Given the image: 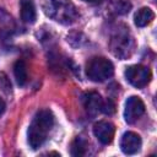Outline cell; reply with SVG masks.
<instances>
[{
  "label": "cell",
  "instance_id": "cell-1",
  "mask_svg": "<svg viewBox=\"0 0 157 157\" xmlns=\"http://www.w3.org/2000/svg\"><path fill=\"white\" fill-rule=\"evenodd\" d=\"M53 125L54 115L49 109H42L34 115L28 128V144L33 150L40 147L45 142Z\"/></svg>",
  "mask_w": 157,
  "mask_h": 157
},
{
  "label": "cell",
  "instance_id": "cell-2",
  "mask_svg": "<svg viewBox=\"0 0 157 157\" xmlns=\"http://www.w3.org/2000/svg\"><path fill=\"white\" fill-rule=\"evenodd\" d=\"M42 9L49 18L61 25H71L78 17V11L71 0H42Z\"/></svg>",
  "mask_w": 157,
  "mask_h": 157
},
{
  "label": "cell",
  "instance_id": "cell-3",
  "mask_svg": "<svg viewBox=\"0 0 157 157\" xmlns=\"http://www.w3.org/2000/svg\"><path fill=\"white\" fill-rule=\"evenodd\" d=\"M114 74V66L110 60L103 56L92 58L86 66V75L91 81L103 82L112 77Z\"/></svg>",
  "mask_w": 157,
  "mask_h": 157
},
{
  "label": "cell",
  "instance_id": "cell-4",
  "mask_svg": "<svg viewBox=\"0 0 157 157\" xmlns=\"http://www.w3.org/2000/svg\"><path fill=\"white\" fill-rule=\"evenodd\" d=\"M134 39L125 32H118L110 40V49L113 54L120 59L129 58L134 52Z\"/></svg>",
  "mask_w": 157,
  "mask_h": 157
},
{
  "label": "cell",
  "instance_id": "cell-5",
  "mask_svg": "<svg viewBox=\"0 0 157 157\" xmlns=\"http://www.w3.org/2000/svg\"><path fill=\"white\" fill-rule=\"evenodd\" d=\"M125 78L136 88L146 86L151 80V71L144 65H130L125 70Z\"/></svg>",
  "mask_w": 157,
  "mask_h": 157
},
{
  "label": "cell",
  "instance_id": "cell-6",
  "mask_svg": "<svg viewBox=\"0 0 157 157\" xmlns=\"http://www.w3.org/2000/svg\"><path fill=\"white\" fill-rule=\"evenodd\" d=\"M145 113V104L142 99L137 96H130L125 102L124 119L126 123L132 124Z\"/></svg>",
  "mask_w": 157,
  "mask_h": 157
},
{
  "label": "cell",
  "instance_id": "cell-7",
  "mask_svg": "<svg viewBox=\"0 0 157 157\" xmlns=\"http://www.w3.org/2000/svg\"><path fill=\"white\" fill-rule=\"evenodd\" d=\"M114 132H115V128L109 121L99 120L93 125V134L97 137V140L103 145H108L112 142L114 137Z\"/></svg>",
  "mask_w": 157,
  "mask_h": 157
},
{
  "label": "cell",
  "instance_id": "cell-8",
  "mask_svg": "<svg viewBox=\"0 0 157 157\" xmlns=\"http://www.w3.org/2000/svg\"><path fill=\"white\" fill-rule=\"evenodd\" d=\"M141 137L134 131H126L121 136L120 140V148L125 155H134L139 152L141 147Z\"/></svg>",
  "mask_w": 157,
  "mask_h": 157
},
{
  "label": "cell",
  "instance_id": "cell-9",
  "mask_svg": "<svg viewBox=\"0 0 157 157\" xmlns=\"http://www.w3.org/2000/svg\"><path fill=\"white\" fill-rule=\"evenodd\" d=\"M82 103L86 109V112L90 115H96L98 112H101L102 105V98L97 92H87L82 96Z\"/></svg>",
  "mask_w": 157,
  "mask_h": 157
},
{
  "label": "cell",
  "instance_id": "cell-10",
  "mask_svg": "<svg viewBox=\"0 0 157 157\" xmlns=\"http://www.w3.org/2000/svg\"><path fill=\"white\" fill-rule=\"evenodd\" d=\"M155 18V13L150 7H141L134 15V23L137 27H145L152 22Z\"/></svg>",
  "mask_w": 157,
  "mask_h": 157
},
{
  "label": "cell",
  "instance_id": "cell-11",
  "mask_svg": "<svg viewBox=\"0 0 157 157\" xmlns=\"http://www.w3.org/2000/svg\"><path fill=\"white\" fill-rule=\"evenodd\" d=\"M21 18L27 23H33L37 18L36 7L32 0H21Z\"/></svg>",
  "mask_w": 157,
  "mask_h": 157
},
{
  "label": "cell",
  "instance_id": "cell-12",
  "mask_svg": "<svg viewBox=\"0 0 157 157\" xmlns=\"http://www.w3.org/2000/svg\"><path fill=\"white\" fill-rule=\"evenodd\" d=\"M13 75L16 78V82L18 86H25L27 80H28V75H27V65L23 60H17L13 65Z\"/></svg>",
  "mask_w": 157,
  "mask_h": 157
},
{
  "label": "cell",
  "instance_id": "cell-13",
  "mask_svg": "<svg viewBox=\"0 0 157 157\" xmlns=\"http://www.w3.org/2000/svg\"><path fill=\"white\" fill-rule=\"evenodd\" d=\"M86 153V142L81 137H76L71 145V155L72 156H83Z\"/></svg>",
  "mask_w": 157,
  "mask_h": 157
},
{
  "label": "cell",
  "instance_id": "cell-14",
  "mask_svg": "<svg viewBox=\"0 0 157 157\" xmlns=\"http://www.w3.org/2000/svg\"><path fill=\"white\" fill-rule=\"evenodd\" d=\"M130 7H131V5H130V2H128V1H125V0H117L115 2H114V11L117 12V13H125V12H128L129 10H130Z\"/></svg>",
  "mask_w": 157,
  "mask_h": 157
},
{
  "label": "cell",
  "instance_id": "cell-15",
  "mask_svg": "<svg viewBox=\"0 0 157 157\" xmlns=\"http://www.w3.org/2000/svg\"><path fill=\"white\" fill-rule=\"evenodd\" d=\"M101 112H103L107 115H112L115 112V104L113 103L112 99H105L102 101V105H101Z\"/></svg>",
  "mask_w": 157,
  "mask_h": 157
},
{
  "label": "cell",
  "instance_id": "cell-16",
  "mask_svg": "<svg viewBox=\"0 0 157 157\" xmlns=\"http://www.w3.org/2000/svg\"><path fill=\"white\" fill-rule=\"evenodd\" d=\"M5 109H6V104H5L4 99L0 97V115H2V113L5 112Z\"/></svg>",
  "mask_w": 157,
  "mask_h": 157
},
{
  "label": "cell",
  "instance_id": "cell-17",
  "mask_svg": "<svg viewBox=\"0 0 157 157\" xmlns=\"http://www.w3.org/2000/svg\"><path fill=\"white\" fill-rule=\"evenodd\" d=\"M82 1L88 2V4H99V2H102L103 0H82Z\"/></svg>",
  "mask_w": 157,
  "mask_h": 157
}]
</instances>
